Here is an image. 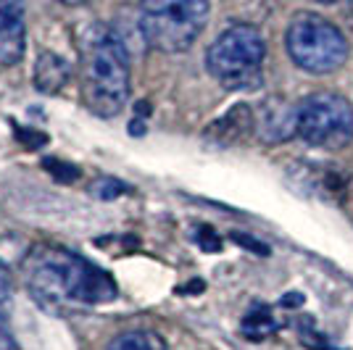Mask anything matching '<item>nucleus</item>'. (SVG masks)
Returning <instances> with one entry per match:
<instances>
[{"instance_id":"obj_1","label":"nucleus","mask_w":353,"mask_h":350,"mask_svg":"<svg viewBox=\"0 0 353 350\" xmlns=\"http://www.w3.org/2000/svg\"><path fill=\"white\" fill-rule=\"evenodd\" d=\"M21 277L32 300L53 316L82 313L117 298V282L108 271L50 243L30 248L21 261Z\"/></svg>"},{"instance_id":"obj_2","label":"nucleus","mask_w":353,"mask_h":350,"mask_svg":"<svg viewBox=\"0 0 353 350\" xmlns=\"http://www.w3.org/2000/svg\"><path fill=\"white\" fill-rule=\"evenodd\" d=\"M79 90L101 119L119 116L130 101V53L105 24H90L79 37Z\"/></svg>"},{"instance_id":"obj_3","label":"nucleus","mask_w":353,"mask_h":350,"mask_svg":"<svg viewBox=\"0 0 353 350\" xmlns=\"http://www.w3.org/2000/svg\"><path fill=\"white\" fill-rule=\"evenodd\" d=\"M264 61V37L256 27H248V24H235L224 30L206 53V66L211 76L224 90H232V92H250L261 88Z\"/></svg>"},{"instance_id":"obj_4","label":"nucleus","mask_w":353,"mask_h":350,"mask_svg":"<svg viewBox=\"0 0 353 350\" xmlns=\"http://www.w3.org/2000/svg\"><path fill=\"white\" fill-rule=\"evenodd\" d=\"M208 0H143L140 32L153 50L185 53L206 30Z\"/></svg>"},{"instance_id":"obj_5","label":"nucleus","mask_w":353,"mask_h":350,"mask_svg":"<svg viewBox=\"0 0 353 350\" xmlns=\"http://www.w3.org/2000/svg\"><path fill=\"white\" fill-rule=\"evenodd\" d=\"M285 48L298 69L309 74L338 72L348 59L343 32L319 14H298L288 24Z\"/></svg>"},{"instance_id":"obj_6","label":"nucleus","mask_w":353,"mask_h":350,"mask_svg":"<svg viewBox=\"0 0 353 350\" xmlns=\"http://www.w3.org/2000/svg\"><path fill=\"white\" fill-rule=\"evenodd\" d=\"M298 137L311 147L340 150L353 140V105L335 92H314L298 103Z\"/></svg>"},{"instance_id":"obj_7","label":"nucleus","mask_w":353,"mask_h":350,"mask_svg":"<svg viewBox=\"0 0 353 350\" xmlns=\"http://www.w3.org/2000/svg\"><path fill=\"white\" fill-rule=\"evenodd\" d=\"M253 119L261 143H285L298 134V103H288L277 95L261 103Z\"/></svg>"},{"instance_id":"obj_8","label":"nucleus","mask_w":353,"mask_h":350,"mask_svg":"<svg viewBox=\"0 0 353 350\" xmlns=\"http://www.w3.org/2000/svg\"><path fill=\"white\" fill-rule=\"evenodd\" d=\"M27 50L24 0H0V63L16 66Z\"/></svg>"},{"instance_id":"obj_9","label":"nucleus","mask_w":353,"mask_h":350,"mask_svg":"<svg viewBox=\"0 0 353 350\" xmlns=\"http://www.w3.org/2000/svg\"><path fill=\"white\" fill-rule=\"evenodd\" d=\"M250 132H256V119H253V108L240 103L235 108H230L224 116H219L206 130L208 143L214 145H235L240 140H245Z\"/></svg>"},{"instance_id":"obj_10","label":"nucleus","mask_w":353,"mask_h":350,"mask_svg":"<svg viewBox=\"0 0 353 350\" xmlns=\"http://www.w3.org/2000/svg\"><path fill=\"white\" fill-rule=\"evenodd\" d=\"M72 76V66L69 61L61 59L59 53H40L37 63H34V88L45 92V95H56L63 90V85Z\"/></svg>"},{"instance_id":"obj_11","label":"nucleus","mask_w":353,"mask_h":350,"mask_svg":"<svg viewBox=\"0 0 353 350\" xmlns=\"http://www.w3.org/2000/svg\"><path fill=\"white\" fill-rule=\"evenodd\" d=\"M108 350H169L166 340L153 329H130L111 340Z\"/></svg>"},{"instance_id":"obj_12","label":"nucleus","mask_w":353,"mask_h":350,"mask_svg":"<svg viewBox=\"0 0 353 350\" xmlns=\"http://www.w3.org/2000/svg\"><path fill=\"white\" fill-rule=\"evenodd\" d=\"M274 329H277V321H274V313L269 306H253L243 319V335L256 342L269 337Z\"/></svg>"},{"instance_id":"obj_13","label":"nucleus","mask_w":353,"mask_h":350,"mask_svg":"<svg viewBox=\"0 0 353 350\" xmlns=\"http://www.w3.org/2000/svg\"><path fill=\"white\" fill-rule=\"evenodd\" d=\"M45 169L56 176V182H61V185H69L72 179L79 176V169H77V166H69V163H63V161H59V158H45Z\"/></svg>"},{"instance_id":"obj_14","label":"nucleus","mask_w":353,"mask_h":350,"mask_svg":"<svg viewBox=\"0 0 353 350\" xmlns=\"http://www.w3.org/2000/svg\"><path fill=\"white\" fill-rule=\"evenodd\" d=\"M90 192H95L101 200H114L121 192H127V185L119 179H101L95 187H90Z\"/></svg>"},{"instance_id":"obj_15","label":"nucleus","mask_w":353,"mask_h":350,"mask_svg":"<svg viewBox=\"0 0 353 350\" xmlns=\"http://www.w3.org/2000/svg\"><path fill=\"white\" fill-rule=\"evenodd\" d=\"M14 295V274L6 263L0 261V306Z\"/></svg>"},{"instance_id":"obj_16","label":"nucleus","mask_w":353,"mask_h":350,"mask_svg":"<svg viewBox=\"0 0 353 350\" xmlns=\"http://www.w3.org/2000/svg\"><path fill=\"white\" fill-rule=\"evenodd\" d=\"M195 237H198V243H201V248H206V250H219V237H216V234L211 232V229H208V227H201V229H198V234H195Z\"/></svg>"},{"instance_id":"obj_17","label":"nucleus","mask_w":353,"mask_h":350,"mask_svg":"<svg viewBox=\"0 0 353 350\" xmlns=\"http://www.w3.org/2000/svg\"><path fill=\"white\" fill-rule=\"evenodd\" d=\"M0 350H16V345L11 342V335H8V329H6L3 313H0Z\"/></svg>"},{"instance_id":"obj_18","label":"nucleus","mask_w":353,"mask_h":350,"mask_svg":"<svg viewBox=\"0 0 353 350\" xmlns=\"http://www.w3.org/2000/svg\"><path fill=\"white\" fill-rule=\"evenodd\" d=\"M59 3H63V6H85L88 0H59Z\"/></svg>"},{"instance_id":"obj_19","label":"nucleus","mask_w":353,"mask_h":350,"mask_svg":"<svg viewBox=\"0 0 353 350\" xmlns=\"http://www.w3.org/2000/svg\"><path fill=\"white\" fill-rule=\"evenodd\" d=\"M319 3H335V0H319Z\"/></svg>"}]
</instances>
